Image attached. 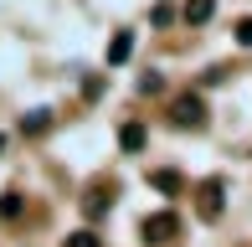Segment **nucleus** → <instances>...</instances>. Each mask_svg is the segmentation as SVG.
Returning a JSON list of instances; mask_svg holds the SVG:
<instances>
[{
  "instance_id": "9b49d317",
  "label": "nucleus",
  "mask_w": 252,
  "mask_h": 247,
  "mask_svg": "<svg viewBox=\"0 0 252 247\" xmlns=\"http://www.w3.org/2000/svg\"><path fill=\"white\" fill-rule=\"evenodd\" d=\"M237 41H242V47H252V16L237 21Z\"/></svg>"
},
{
  "instance_id": "9d476101",
  "label": "nucleus",
  "mask_w": 252,
  "mask_h": 247,
  "mask_svg": "<svg viewBox=\"0 0 252 247\" xmlns=\"http://www.w3.org/2000/svg\"><path fill=\"white\" fill-rule=\"evenodd\" d=\"M67 247H103L93 232H72V237H67Z\"/></svg>"
},
{
  "instance_id": "0eeeda50",
  "label": "nucleus",
  "mask_w": 252,
  "mask_h": 247,
  "mask_svg": "<svg viewBox=\"0 0 252 247\" xmlns=\"http://www.w3.org/2000/svg\"><path fill=\"white\" fill-rule=\"evenodd\" d=\"M119 144H124V150H144V129H139V124H124V129H119Z\"/></svg>"
},
{
  "instance_id": "f03ea898",
  "label": "nucleus",
  "mask_w": 252,
  "mask_h": 247,
  "mask_svg": "<svg viewBox=\"0 0 252 247\" xmlns=\"http://www.w3.org/2000/svg\"><path fill=\"white\" fill-rule=\"evenodd\" d=\"M175 232H180V221L170 216V211H159V216H150V221L139 227V237H144V242H170Z\"/></svg>"
},
{
  "instance_id": "423d86ee",
  "label": "nucleus",
  "mask_w": 252,
  "mask_h": 247,
  "mask_svg": "<svg viewBox=\"0 0 252 247\" xmlns=\"http://www.w3.org/2000/svg\"><path fill=\"white\" fill-rule=\"evenodd\" d=\"M52 119H57L52 108H31V114L21 119V129H26V134H41V129H52Z\"/></svg>"
},
{
  "instance_id": "20e7f679",
  "label": "nucleus",
  "mask_w": 252,
  "mask_h": 247,
  "mask_svg": "<svg viewBox=\"0 0 252 247\" xmlns=\"http://www.w3.org/2000/svg\"><path fill=\"white\" fill-rule=\"evenodd\" d=\"M201 216L206 221L221 216V185H201Z\"/></svg>"
},
{
  "instance_id": "f257e3e1",
  "label": "nucleus",
  "mask_w": 252,
  "mask_h": 247,
  "mask_svg": "<svg viewBox=\"0 0 252 247\" xmlns=\"http://www.w3.org/2000/svg\"><path fill=\"white\" fill-rule=\"evenodd\" d=\"M170 124H180V129H201V124H206V103H201V93H180V98H170Z\"/></svg>"
},
{
  "instance_id": "39448f33",
  "label": "nucleus",
  "mask_w": 252,
  "mask_h": 247,
  "mask_svg": "<svg viewBox=\"0 0 252 247\" xmlns=\"http://www.w3.org/2000/svg\"><path fill=\"white\" fill-rule=\"evenodd\" d=\"M211 16H216V0H186V21L190 26H206Z\"/></svg>"
},
{
  "instance_id": "1a4fd4ad",
  "label": "nucleus",
  "mask_w": 252,
  "mask_h": 247,
  "mask_svg": "<svg viewBox=\"0 0 252 247\" xmlns=\"http://www.w3.org/2000/svg\"><path fill=\"white\" fill-rule=\"evenodd\" d=\"M21 206H26V201H21L16 190H10V196H0V216H21Z\"/></svg>"
},
{
  "instance_id": "6e6552de",
  "label": "nucleus",
  "mask_w": 252,
  "mask_h": 247,
  "mask_svg": "<svg viewBox=\"0 0 252 247\" xmlns=\"http://www.w3.org/2000/svg\"><path fill=\"white\" fill-rule=\"evenodd\" d=\"M155 185H159V190H170V196H175V190H180V175H175V170H155Z\"/></svg>"
},
{
  "instance_id": "f8f14e48",
  "label": "nucleus",
  "mask_w": 252,
  "mask_h": 247,
  "mask_svg": "<svg viewBox=\"0 0 252 247\" xmlns=\"http://www.w3.org/2000/svg\"><path fill=\"white\" fill-rule=\"evenodd\" d=\"M0 144H5V139H0Z\"/></svg>"
},
{
  "instance_id": "7ed1b4c3",
  "label": "nucleus",
  "mask_w": 252,
  "mask_h": 247,
  "mask_svg": "<svg viewBox=\"0 0 252 247\" xmlns=\"http://www.w3.org/2000/svg\"><path fill=\"white\" fill-rule=\"evenodd\" d=\"M134 57V31H113V41H108V67H119V62H129Z\"/></svg>"
}]
</instances>
